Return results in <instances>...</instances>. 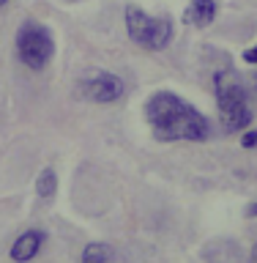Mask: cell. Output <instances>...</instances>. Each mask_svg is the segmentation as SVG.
I'll return each instance as SVG.
<instances>
[{"label": "cell", "mask_w": 257, "mask_h": 263, "mask_svg": "<svg viewBox=\"0 0 257 263\" xmlns=\"http://www.w3.org/2000/svg\"><path fill=\"white\" fill-rule=\"evenodd\" d=\"M145 112L153 126V135L162 143H175V140H194L197 143V140H205L211 135L208 118L170 90L153 93L145 104Z\"/></svg>", "instance_id": "1"}, {"label": "cell", "mask_w": 257, "mask_h": 263, "mask_svg": "<svg viewBox=\"0 0 257 263\" xmlns=\"http://www.w3.org/2000/svg\"><path fill=\"white\" fill-rule=\"evenodd\" d=\"M213 88H216V104H219V118L222 126L230 132L246 129L252 123V107H249V96H246V88L241 85L235 71H219L216 80H213Z\"/></svg>", "instance_id": "2"}, {"label": "cell", "mask_w": 257, "mask_h": 263, "mask_svg": "<svg viewBox=\"0 0 257 263\" xmlns=\"http://www.w3.org/2000/svg\"><path fill=\"white\" fill-rule=\"evenodd\" d=\"M126 30L131 41L145 49H164L172 41V22L167 16H148L143 8H126Z\"/></svg>", "instance_id": "3"}, {"label": "cell", "mask_w": 257, "mask_h": 263, "mask_svg": "<svg viewBox=\"0 0 257 263\" xmlns=\"http://www.w3.org/2000/svg\"><path fill=\"white\" fill-rule=\"evenodd\" d=\"M16 52H19L22 63H28L30 69H44L55 52L52 33L38 22H25L19 28V36H16Z\"/></svg>", "instance_id": "4"}, {"label": "cell", "mask_w": 257, "mask_h": 263, "mask_svg": "<svg viewBox=\"0 0 257 263\" xmlns=\"http://www.w3.org/2000/svg\"><path fill=\"white\" fill-rule=\"evenodd\" d=\"M85 93L98 104L118 102V99L123 96V80L115 77V74H96L93 80L85 82Z\"/></svg>", "instance_id": "5"}, {"label": "cell", "mask_w": 257, "mask_h": 263, "mask_svg": "<svg viewBox=\"0 0 257 263\" xmlns=\"http://www.w3.org/2000/svg\"><path fill=\"white\" fill-rule=\"evenodd\" d=\"M41 244H44V233H38V230H25V233L11 244L8 255H11V260H16V263H28L30 258H36Z\"/></svg>", "instance_id": "6"}, {"label": "cell", "mask_w": 257, "mask_h": 263, "mask_svg": "<svg viewBox=\"0 0 257 263\" xmlns=\"http://www.w3.org/2000/svg\"><path fill=\"white\" fill-rule=\"evenodd\" d=\"M213 16H216V3H213V0H192L184 11V22L205 28V25L213 22Z\"/></svg>", "instance_id": "7"}, {"label": "cell", "mask_w": 257, "mask_h": 263, "mask_svg": "<svg viewBox=\"0 0 257 263\" xmlns=\"http://www.w3.org/2000/svg\"><path fill=\"white\" fill-rule=\"evenodd\" d=\"M205 260L208 263H241V247L235 241H213L205 247Z\"/></svg>", "instance_id": "8"}, {"label": "cell", "mask_w": 257, "mask_h": 263, "mask_svg": "<svg viewBox=\"0 0 257 263\" xmlns=\"http://www.w3.org/2000/svg\"><path fill=\"white\" fill-rule=\"evenodd\" d=\"M110 258H112V250L98 241H90L85 252H82V263H110Z\"/></svg>", "instance_id": "9"}, {"label": "cell", "mask_w": 257, "mask_h": 263, "mask_svg": "<svg viewBox=\"0 0 257 263\" xmlns=\"http://www.w3.org/2000/svg\"><path fill=\"white\" fill-rule=\"evenodd\" d=\"M55 189H57V176H55V170H52V167L41 170V176H38V181H36V192L44 197V200H49V197L55 195Z\"/></svg>", "instance_id": "10"}, {"label": "cell", "mask_w": 257, "mask_h": 263, "mask_svg": "<svg viewBox=\"0 0 257 263\" xmlns=\"http://www.w3.org/2000/svg\"><path fill=\"white\" fill-rule=\"evenodd\" d=\"M241 145H244V148H252V145H257V132H246V135L241 137Z\"/></svg>", "instance_id": "11"}, {"label": "cell", "mask_w": 257, "mask_h": 263, "mask_svg": "<svg viewBox=\"0 0 257 263\" xmlns=\"http://www.w3.org/2000/svg\"><path fill=\"white\" fill-rule=\"evenodd\" d=\"M244 61H246V63H257V44L249 47V49L244 52Z\"/></svg>", "instance_id": "12"}, {"label": "cell", "mask_w": 257, "mask_h": 263, "mask_svg": "<svg viewBox=\"0 0 257 263\" xmlns=\"http://www.w3.org/2000/svg\"><path fill=\"white\" fill-rule=\"evenodd\" d=\"M246 217H257V203H252L249 209H246Z\"/></svg>", "instance_id": "13"}, {"label": "cell", "mask_w": 257, "mask_h": 263, "mask_svg": "<svg viewBox=\"0 0 257 263\" xmlns=\"http://www.w3.org/2000/svg\"><path fill=\"white\" fill-rule=\"evenodd\" d=\"M249 263H257V241H254V247H252V255H249Z\"/></svg>", "instance_id": "14"}, {"label": "cell", "mask_w": 257, "mask_h": 263, "mask_svg": "<svg viewBox=\"0 0 257 263\" xmlns=\"http://www.w3.org/2000/svg\"><path fill=\"white\" fill-rule=\"evenodd\" d=\"M6 3H8V0H0V6H6Z\"/></svg>", "instance_id": "15"}]
</instances>
